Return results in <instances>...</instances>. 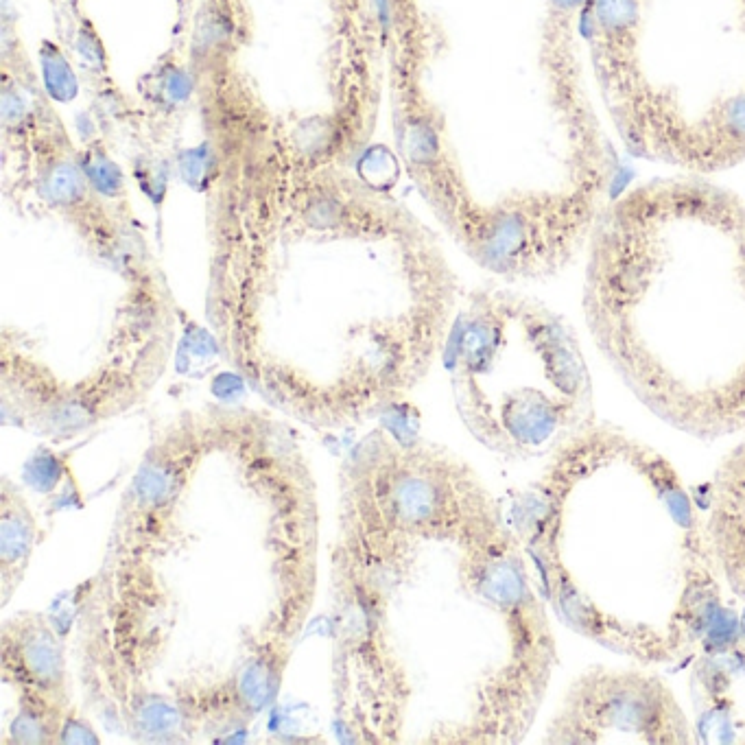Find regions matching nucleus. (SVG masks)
Instances as JSON below:
<instances>
[{
  "label": "nucleus",
  "instance_id": "9d476101",
  "mask_svg": "<svg viewBox=\"0 0 745 745\" xmlns=\"http://www.w3.org/2000/svg\"><path fill=\"white\" fill-rule=\"evenodd\" d=\"M704 512L721 577L745 608V437L717 466Z\"/></svg>",
  "mask_w": 745,
  "mask_h": 745
},
{
  "label": "nucleus",
  "instance_id": "1a4fd4ad",
  "mask_svg": "<svg viewBox=\"0 0 745 745\" xmlns=\"http://www.w3.org/2000/svg\"><path fill=\"white\" fill-rule=\"evenodd\" d=\"M687 693L697 743L745 745V632L715 636L697 649Z\"/></svg>",
  "mask_w": 745,
  "mask_h": 745
},
{
  "label": "nucleus",
  "instance_id": "9b49d317",
  "mask_svg": "<svg viewBox=\"0 0 745 745\" xmlns=\"http://www.w3.org/2000/svg\"><path fill=\"white\" fill-rule=\"evenodd\" d=\"M44 538L31 503L9 477L0 481V606L7 608Z\"/></svg>",
  "mask_w": 745,
  "mask_h": 745
},
{
  "label": "nucleus",
  "instance_id": "0eeeda50",
  "mask_svg": "<svg viewBox=\"0 0 745 745\" xmlns=\"http://www.w3.org/2000/svg\"><path fill=\"white\" fill-rule=\"evenodd\" d=\"M29 143L33 149V186L44 204L75 228L92 254L110 260L132 256L121 226L92 191V182L70 147L73 143L62 121L42 99V92L35 97V112H31Z\"/></svg>",
  "mask_w": 745,
  "mask_h": 745
},
{
  "label": "nucleus",
  "instance_id": "f03ea898",
  "mask_svg": "<svg viewBox=\"0 0 745 745\" xmlns=\"http://www.w3.org/2000/svg\"><path fill=\"white\" fill-rule=\"evenodd\" d=\"M330 586L341 739L516 745L529 735L558 641L512 518L470 464L405 523L339 486Z\"/></svg>",
  "mask_w": 745,
  "mask_h": 745
},
{
  "label": "nucleus",
  "instance_id": "7ed1b4c3",
  "mask_svg": "<svg viewBox=\"0 0 745 745\" xmlns=\"http://www.w3.org/2000/svg\"><path fill=\"white\" fill-rule=\"evenodd\" d=\"M512 523L551 614L636 665H678L719 636L726 584L678 468L595 422L520 492Z\"/></svg>",
  "mask_w": 745,
  "mask_h": 745
},
{
  "label": "nucleus",
  "instance_id": "6e6552de",
  "mask_svg": "<svg viewBox=\"0 0 745 745\" xmlns=\"http://www.w3.org/2000/svg\"><path fill=\"white\" fill-rule=\"evenodd\" d=\"M0 680L16 693V706L38 708L66 721L75 715L68 652L62 634L42 612H18L0 632Z\"/></svg>",
  "mask_w": 745,
  "mask_h": 745
},
{
  "label": "nucleus",
  "instance_id": "20e7f679",
  "mask_svg": "<svg viewBox=\"0 0 745 745\" xmlns=\"http://www.w3.org/2000/svg\"><path fill=\"white\" fill-rule=\"evenodd\" d=\"M584 256L590 339L634 398L697 440L745 435V201L654 177L612 197Z\"/></svg>",
  "mask_w": 745,
  "mask_h": 745
},
{
  "label": "nucleus",
  "instance_id": "f257e3e1",
  "mask_svg": "<svg viewBox=\"0 0 745 745\" xmlns=\"http://www.w3.org/2000/svg\"><path fill=\"white\" fill-rule=\"evenodd\" d=\"M317 553L315 477L285 420L210 402L160 427L86 603L129 735L226 737L267 713L315 606Z\"/></svg>",
  "mask_w": 745,
  "mask_h": 745
},
{
  "label": "nucleus",
  "instance_id": "423d86ee",
  "mask_svg": "<svg viewBox=\"0 0 745 745\" xmlns=\"http://www.w3.org/2000/svg\"><path fill=\"white\" fill-rule=\"evenodd\" d=\"M641 667H590L566 687L542 743L551 745H691L687 708L669 684Z\"/></svg>",
  "mask_w": 745,
  "mask_h": 745
},
{
  "label": "nucleus",
  "instance_id": "39448f33",
  "mask_svg": "<svg viewBox=\"0 0 745 745\" xmlns=\"http://www.w3.org/2000/svg\"><path fill=\"white\" fill-rule=\"evenodd\" d=\"M446 344L459 418L490 453L549 459L597 422L582 341L534 295L503 285L472 291Z\"/></svg>",
  "mask_w": 745,
  "mask_h": 745
}]
</instances>
